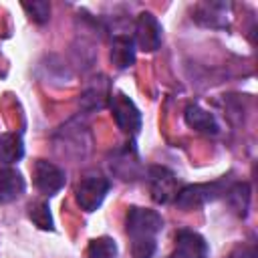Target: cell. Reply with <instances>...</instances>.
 Instances as JSON below:
<instances>
[{
    "label": "cell",
    "instance_id": "cell-1",
    "mask_svg": "<svg viewBox=\"0 0 258 258\" xmlns=\"http://www.w3.org/2000/svg\"><path fill=\"white\" fill-rule=\"evenodd\" d=\"M163 230V218L157 210L131 206L125 216V232L131 240L133 258H151L157 250V236Z\"/></svg>",
    "mask_w": 258,
    "mask_h": 258
},
{
    "label": "cell",
    "instance_id": "cell-2",
    "mask_svg": "<svg viewBox=\"0 0 258 258\" xmlns=\"http://www.w3.org/2000/svg\"><path fill=\"white\" fill-rule=\"evenodd\" d=\"M228 185H230V181L226 177H220V179L210 181V183H187V185L177 189L173 202L181 210H198V208L206 206L208 202L224 198Z\"/></svg>",
    "mask_w": 258,
    "mask_h": 258
},
{
    "label": "cell",
    "instance_id": "cell-3",
    "mask_svg": "<svg viewBox=\"0 0 258 258\" xmlns=\"http://www.w3.org/2000/svg\"><path fill=\"white\" fill-rule=\"evenodd\" d=\"M109 107L113 111V119L117 123V127L123 133L135 135L141 129V113L135 107V103L125 95V93H111L109 97Z\"/></svg>",
    "mask_w": 258,
    "mask_h": 258
},
{
    "label": "cell",
    "instance_id": "cell-4",
    "mask_svg": "<svg viewBox=\"0 0 258 258\" xmlns=\"http://www.w3.org/2000/svg\"><path fill=\"white\" fill-rule=\"evenodd\" d=\"M109 187H111L109 177H103V175H97V173L95 175H87L77 185V191H75L77 204L85 212H95L103 204Z\"/></svg>",
    "mask_w": 258,
    "mask_h": 258
},
{
    "label": "cell",
    "instance_id": "cell-5",
    "mask_svg": "<svg viewBox=\"0 0 258 258\" xmlns=\"http://www.w3.org/2000/svg\"><path fill=\"white\" fill-rule=\"evenodd\" d=\"M147 181L153 202L157 204H169L175 200L177 194V177L173 171H169L163 165H151L147 169Z\"/></svg>",
    "mask_w": 258,
    "mask_h": 258
},
{
    "label": "cell",
    "instance_id": "cell-6",
    "mask_svg": "<svg viewBox=\"0 0 258 258\" xmlns=\"http://www.w3.org/2000/svg\"><path fill=\"white\" fill-rule=\"evenodd\" d=\"M32 179H34V185L40 194L44 196H54L58 194L64 183H67V175L64 171L54 165L52 161H46V159H36L34 161V167H32Z\"/></svg>",
    "mask_w": 258,
    "mask_h": 258
},
{
    "label": "cell",
    "instance_id": "cell-7",
    "mask_svg": "<svg viewBox=\"0 0 258 258\" xmlns=\"http://www.w3.org/2000/svg\"><path fill=\"white\" fill-rule=\"evenodd\" d=\"M135 46L145 50V52H153L159 48L161 44V24L157 22V18L151 12H141L135 20Z\"/></svg>",
    "mask_w": 258,
    "mask_h": 258
},
{
    "label": "cell",
    "instance_id": "cell-8",
    "mask_svg": "<svg viewBox=\"0 0 258 258\" xmlns=\"http://www.w3.org/2000/svg\"><path fill=\"white\" fill-rule=\"evenodd\" d=\"M228 8L230 4L224 2H204L198 4L194 10V20L202 26H210V28H226L228 26Z\"/></svg>",
    "mask_w": 258,
    "mask_h": 258
},
{
    "label": "cell",
    "instance_id": "cell-9",
    "mask_svg": "<svg viewBox=\"0 0 258 258\" xmlns=\"http://www.w3.org/2000/svg\"><path fill=\"white\" fill-rule=\"evenodd\" d=\"M26 189V181L14 167H0V204H8L20 198Z\"/></svg>",
    "mask_w": 258,
    "mask_h": 258
},
{
    "label": "cell",
    "instance_id": "cell-10",
    "mask_svg": "<svg viewBox=\"0 0 258 258\" xmlns=\"http://www.w3.org/2000/svg\"><path fill=\"white\" fill-rule=\"evenodd\" d=\"M135 40L133 36H127V34H117L113 36V42H111V60L117 69H129L133 62H135Z\"/></svg>",
    "mask_w": 258,
    "mask_h": 258
},
{
    "label": "cell",
    "instance_id": "cell-11",
    "mask_svg": "<svg viewBox=\"0 0 258 258\" xmlns=\"http://www.w3.org/2000/svg\"><path fill=\"white\" fill-rule=\"evenodd\" d=\"M183 117H185V123H187L191 129L200 131V133H206V135H216V133H220V125H218L216 117H214L210 111L202 109L200 105H189V107L185 109Z\"/></svg>",
    "mask_w": 258,
    "mask_h": 258
},
{
    "label": "cell",
    "instance_id": "cell-12",
    "mask_svg": "<svg viewBox=\"0 0 258 258\" xmlns=\"http://www.w3.org/2000/svg\"><path fill=\"white\" fill-rule=\"evenodd\" d=\"M175 244L181 246L183 250H187L194 258H208V254H210L206 238L200 236L198 232L189 230V228L177 230V234H175Z\"/></svg>",
    "mask_w": 258,
    "mask_h": 258
},
{
    "label": "cell",
    "instance_id": "cell-13",
    "mask_svg": "<svg viewBox=\"0 0 258 258\" xmlns=\"http://www.w3.org/2000/svg\"><path fill=\"white\" fill-rule=\"evenodd\" d=\"M24 155V145L18 133H0V161L16 163Z\"/></svg>",
    "mask_w": 258,
    "mask_h": 258
},
{
    "label": "cell",
    "instance_id": "cell-14",
    "mask_svg": "<svg viewBox=\"0 0 258 258\" xmlns=\"http://www.w3.org/2000/svg\"><path fill=\"white\" fill-rule=\"evenodd\" d=\"M224 198L228 200L232 210H236L240 216H246V210L250 204V185L246 181H234L228 185Z\"/></svg>",
    "mask_w": 258,
    "mask_h": 258
},
{
    "label": "cell",
    "instance_id": "cell-15",
    "mask_svg": "<svg viewBox=\"0 0 258 258\" xmlns=\"http://www.w3.org/2000/svg\"><path fill=\"white\" fill-rule=\"evenodd\" d=\"M117 256V244L113 238L101 236L97 240H91L87 258H115Z\"/></svg>",
    "mask_w": 258,
    "mask_h": 258
},
{
    "label": "cell",
    "instance_id": "cell-16",
    "mask_svg": "<svg viewBox=\"0 0 258 258\" xmlns=\"http://www.w3.org/2000/svg\"><path fill=\"white\" fill-rule=\"evenodd\" d=\"M28 218L40 228V230H52V218L48 212L46 202H32L28 206Z\"/></svg>",
    "mask_w": 258,
    "mask_h": 258
},
{
    "label": "cell",
    "instance_id": "cell-17",
    "mask_svg": "<svg viewBox=\"0 0 258 258\" xmlns=\"http://www.w3.org/2000/svg\"><path fill=\"white\" fill-rule=\"evenodd\" d=\"M22 8L28 12V16L34 22H46L50 16V4L48 2H32V4H22Z\"/></svg>",
    "mask_w": 258,
    "mask_h": 258
},
{
    "label": "cell",
    "instance_id": "cell-18",
    "mask_svg": "<svg viewBox=\"0 0 258 258\" xmlns=\"http://www.w3.org/2000/svg\"><path fill=\"white\" fill-rule=\"evenodd\" d=\"M230 258H256V252H254V248H246V246H242V248H238Z\"/></svg>",
    "mask_w": 258,
    "mask_h": 258
},
{
    "label": "cell",
    "instance_id": "cell-19",
    "mask_svg": "<svg viewBox=\"0 0 258 258\" xmlns=\"http://www.w3.org/2000/svg\"><path fill=\"white\" fill-rule=\"evenodd\" d=\"M167 258H194V256H191L187 250H183L181 246H177V244H175V250H173V252H171Z\"/></svg>",
    "mask_w": 258,
    "mask_h": 258
}]
</instances>
